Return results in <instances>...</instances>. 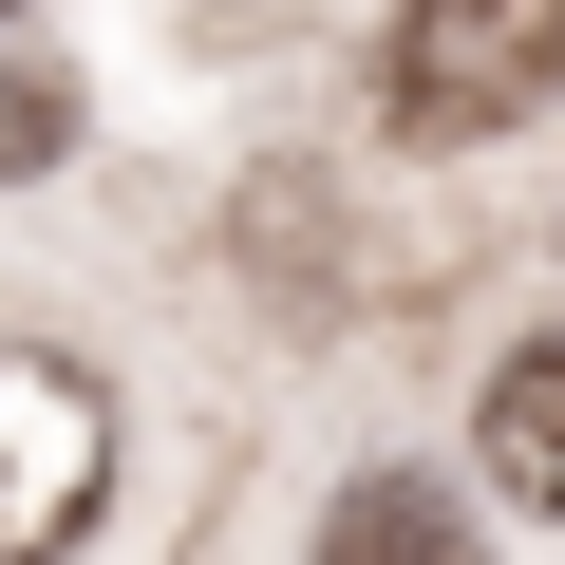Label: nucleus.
<instances>
[{"label":"nucleus","instance_id":"6","mask_svg":"<svg viewBox=\"0 0 565 565\" xmlns=\"http://www.w3.org/2000/svg\"><path fill=\"white\" fill-rule=\"evenodd\" d=\"M0 20H20V0H0Z\"/></svg>","mask_w":565,"mask_h":565},{"label":"nucleus","instance_id":"5","mask_svg":"<svg viewBox=\"0 0 565 565\" xmlns=\"http://www.w3.org/2000/svg\"><path fill=\"white\" fill-rule=\"evenodd\" d=\"M57 151H76V76H57V57H0V189L57 170Z\"/></svg>","mask_w":565,"mask_h":565},{"label":"nucleus","instance_id":"1","mask_svg":"<svg viewBox=\"0 0 565 565\" xmlns=\"http://www.w3.org/2000/svg\"><path fill=\"white\" fill-rule=\"evenodd\" d=\"M546 95H565V0H396L377 20V132L396 151L527 132Z\"/></svg>","mask_w":565,"mask_h":565},{"label":"nucleus","instance_id":"2","mask_svg":"<svg viewBox=\"0 0 565 565\" xmlns=\"http://www.w3.org/2000/svg\"><path fill=\"white\" fill-rule=\"evenodd\" d=\"M95 471H114V396H95V359L0 340V565H57V546L95 527Z\"/></svg>","mask_w":565,"mask_h":565},{"label":"nucleus","instance_id":"3","mask_svg":"<svg viewBox=\"0 0 565 565\" xmlns=\"http://www.w3.org/2000/svg\"><path fill=\"white\" fill-rule=\"evenodd\" d=\"M471 471L527 490V527L565 509V340H509V359H490V396H471Z\"/></svg>","mask_w":565,"mask_h":565},{"label":"nucleus","instance_id":"4","mask_svg":"<svg viewBox=\"0 0 565 565\" xmlns=\"http://www.w3.org/2000/svg\"><path fill=\"white\" fill-rule=\"evenodd\" d=\"M321 565H490V546H471V509H452L434 471H396V452H377V471H340Z\"/></svg>","mask_w":565,"mask_h":565}]
</instances>
